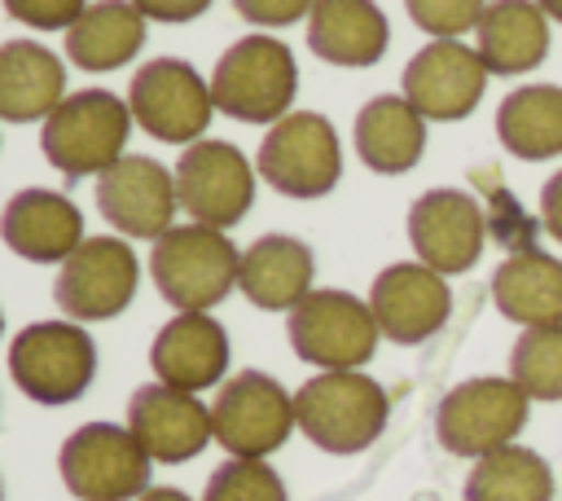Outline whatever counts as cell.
<instances>
[{
	"mask_svg": "<svg viewBox=\"0 0 562 501\" xmlns=\"http://www.w3.org/2000/svg\"><path fill=\"white\" fill-rule=\"evenodd\" d=\"M540 224L553 242H562V171H553L540 185Z\"/></svg>",
	"mask_w": 562,
	"mask_h": 501,
	"instance_id": "d590c367",
	"label": "cell"
},
{
	"mask_svg": "<svg viewBox=\"0 0 562 501\" xmlns=\"http://www.w3.org/2000/svg\"><path fill=\"white\" fill-rule=\"evenodd\" d=\"M97 211L114 233L158 242L180 211L176 171H167L158 158L123 154L114 167L97 176Z\"/></svg>",
	"mask_w": 562,
	"mask_h": 501,
	"instance_id": "5bb4252c",
	"label": "cell"
},
{
	"mask_svg": "<svg viewBox=\"0 0 562 501\" xmlns=\"http://www.w3.org/2000/svg\"><path fill=\"white\" fill-rule=\"evenodd\" d=\"M66 97V66L53 48L35 40L0 44V119L35 123L48 119Z\"/></svg>",
	"mask_w": 562,
	"mask_h": 501,
	"instance_id": "603a6c76",
	"label": "cell"
},
{
	"mask_svg": "<svg viewBox=\"0 0 562 501\" xmlns=\"http://www.w3.org/2000/svg\"><path fill=\"white\" fill-rule=\"evenodd\" d=\"M136 501H193V497L180 492V488H149V492H140Z\"/></svg>",
	"mask_w": 562,
	"mask_h": 501,
	"instance_id": "8d00e7d4",
	"label": "cell"
},
{
	"mask_svg": "<svg viewBox=\"0 0 562 501\" xmlns=\"http://www.w3.org/2000/svg\"><path fill=\"white\" fill-rule=\"evenodd\" d=\"M496 136L514 158L544 163L562 154V88L522 84L496 105Z\"/></svg>",
	"mask_w": 562,
	"mask_h": 501,
	"instance_id": "83f0119b",
	"label": "cell"
},
{
	"mask_svg": "<svg viewBox=\"0 0 562 501\" xmlns=\"http://www.w3.org/2000/svg\"><path fill=\"white\" fill-rule=\"evenodd\" d=\"M294 426V396L272 374L241 369L237 378L220 382V396L211 404V431L215 444H224L233 457H268L290 439Z\"/></svg>",
	"mask_w": 562,
	"mask_h": 501,
	"instance_id": "8fae6325",
	"label": "cell"
},
{
	"mask_svg": "<svg viewBox=\"0 0 562 501\" xmlns=\"http://www.w3.org/2000/svg\"><path fill=\"white\" fill-rule=\"evenodd\" d=\"M127 132H132V110L123 97L105 88H79L61 97V105L44 119L40 149L66 180H79L114 167L123 158Z\"/></svg>",
	"mask_w": 562,
	"mask_h": 501,
	"instance_id": "277c9868",
	"label": "cell"
},
{
	"mask_svg": "<svg viewBox=\"0 0 562 501\" xmlns=\"http://www.w3.org/2000/svg\"><path fill=\"white\" fill-rule=\"evenodd\" d=\"M487 75L492 70L483 66L479 48L461 40H430L404 66V97L422 119L457 123L483 101Z\"/></svg>",
	"mask_w": 562,
	"mask_h": 501,
	"instance_id": "2e32d148",
	"label": "cell"
},
{
	"mask_svg": "<svg viewBox=\"0 0 562 501\" xmlns=\"http://www.w3.org/2000/svg\"><path fill=\"white\" fill-rule=\"evenodd\" d=\"M202 501H285V483L263 457H228L211 470Z\"/></svg>",
	"mask_w": 562,
	"mask_h": 501,
	"instance_id": "4dcf8cb0",
	"label": "cell"
},
{
	"mask_svg": "<svg viewBox=\"0 0 562 501\" xmlns=\"http://www.w3.org/2000/svg\"><path fill=\"white\" fill-rule=\"evenodd\" d=\"M531 396L514 378H465L435 409V439L452 457H487L518 439Z\"/></svg>",
	"mask_w": 562,
	"mask_h": 501,
	"instance_id": "8992f818",
	"label": "cell"
},
{
	"mask_svg": "<svg viewBox=\"0 0 562 501\" xmlns=\"http://www.w3.org/2000/svg\"><path fill=\"white\" fill-rule=\"evenodd\" d=\"M4 13L31 31H70L88 0H0Z\"/></svg>",
	"mask_w": 562,
	"mask_h": 501,
	"instance_id": "d6a6232c",
	"label": "cell"
},
{
	"mask_svg": "<svg viewBox=\"0 0 562 501\" xmlns=\"http://www.w3.org/2000/svg\"><path fill=\"white\" fill-rule=\"evenodd\" d=\"M408 242L426 268L443 277L470 272L487 246L483 202L465 189H426L408 207Z\"/></svg>",
	"mask_w": 562,
	"mask_h": 501,
	"instance_id": "9a60e30c",
	"label": "cell"
},
{
	"mask_svg": "<svg viewBox=\"0 0 562 501\" xmlns=\"http://www.w3.org/2000/svg\"><path fill=\"white\" fill-rule=\"evenodd\" d=\"M9 374L35 404H70L97 374V343L79 321H35L9 343Z\"/></svg>",
	"mask_w": 562,
	"mask_h": 501,
	"instance_id": "5b68a950",
	"label": "cell"
},
{
	"mask_svg": "<svg viewBox=\"0 0 562 501\" xmlns=\"http://www.w3.org/2000/svg\"><path fill=\"white\" fill-rule=\"evenodd\" d=\"M290 347L299 360L316 369H360L378 352V316L351 290H312L299 308H290Z\"/></svg>",
	"mask_w": 562,
	"mask_h": 501,
	"instance_id": "9c48e42d",
	"label": "cell"
},
{
	"mask_svg": "<svg viewBox=\"0 0 562 501\" xmlns=\"http://www.w3.org/2000/svg\"><path fill=\"white\" fill-rule=\"evenodd\" d=\"M316 0H233V9L250 26H294L312 13Z\"/></svg>",
	"mask_w": 562,
	"mask_h": 501,
	"instance_id": "836d02e7",
	"label": "cell"
},
{
	"mask_svg": "<svg viewBox=\"0 0 562 501\" xmlns=\"http://www.w3.org/2000/svg\"><path fill=\"white\" fill-rule=\"evenodd\" d=\"M465 501H553V470L536 448L505 444L474 461Z\"/></svg>",
	"mask_w": 562,
	"mask_h": 501,
	"instance_id": "f1b7e54d",
	"label": "cell"
},
{
	"mask_svg": "<svg viewBox=\"0 0 562 501\" xmlns=\"http://www.w3.org/2000/svg\"><path fill=\"white\" fill-rule=\"evenodd\" d=\"M255 171L285 198H325L342 176V145L325 114L290 110L268 127Z\"/></svg>",
	"mask_w": 562,
	"mask_h": 501,
	"instance_id": "ba28073f",
	"label": "cell"
},
{
	"mask_svg": "<svg viewBox=\"0 0 562 501\" xmlns=\"http://www.w3.org/2000/svg\"><path fill=\"white\" fill-rule=\"evenodd\" d=\"M0 242L31 264H66L83 242V211L57 189H22L0 211Z\"/></svg>",
	"mask_w": 562,
	"mask_h": 501,
	"instance_id": "d6986e66",
	"label": "cell"
},
{
	"mask_svg": "<svg viewBox=\"0 0 562 501\" xmlns=\"http://www.w3.org/2000/svg\"><path fill=\"white\" fill-rule=\"evenodd\" d=\"M391 417V400L378 378L360 369H321L294 391V422L299 431L334 457L364 453Z\"/></svg>",
	"mask_w": 562,
	"mask_h": 501,
	"instance_id": "6da1fadb",
	"label": "cell"
},
{
	"mask_svg": "<svg viewBox=\"0 0 562 501\" xmlns=\"http://www.w3.org/2000/svg\"><path fill=\"white\" fill-rule=\"evenodd\" d=\"M509 378L531 400H562V325H527L509 352Z\"/></svg>",
	"mask_w": 562,
	"mask_h": 501,
	"instance_id": "f546056e",
	"label": "cell"
},
{
	"mask_svg": "<svg viewBox=\"0 0 562 501\" xmlns=\"http://www.w3.org/2000/svg\"><path fill=\"white\" fill-rule=\"evenodd\" d=\"M492 299L505 321L527 325H562V259L540 246L509 250L492 272Z\"/></svg>",
	"mask_w": 562,
	"mask_h": 501,
	"instance_id": "484cf974",
	"label": "cell"
},
{
	"mask_svg": "<svg viewBox=\"0 0 562 501\" xmlns=\"http://www.w3.org/2000/svg\"><path fill=\"white\" fill-rule=\"evenodd\" d=\"M0 334H4V312H0Z\"/></svg>",
	"mask_w": 562,
	"mask_h": 501,
	"instance_id": "f35d334b",
	"label": "cell"
},
{
	"mask_svg": "<svg viewBox=\"0 0 562 501\" xmlns=\"http://www.w3.org/2000/svg\"><path fill=\"white\" fill-rule=\"evenodd\" d=\"M149 365L158 382L180 391H206L228 369V334L211 312H176L149 347Z\"/></svg>",
	"mask_w": 562,
	"mask_h": 501,
	"instance_id": "ffe728a7",
	"label": "cell"
},
{
	"mask_svg": "<svg viewBox=\"0 0 562 501\" xmlns=\"http://www.w3.org/2000/svg\"><path fill=\"white\" fill-rule=\"evenodd\" d=\"M408 18L417 31H426L430 40H457L461 31H474L487 0H404Z\"/></svg>",
	"mask_w": 562,
	"mask_h": 501,
	"instance_id": "1f68e13d",
	"label": "cell"
},
{
	"mask_svg": "<svg viewBox=\"0 0 562 501\" xmlns=\"http://www.w3.org/2000/svg\"><path fill=\"white\" fill-rule=\"evenodd\" d=\"M0 501H4V483H0Z\"/></svg>",
	"mask_w": 562,
	"mask_h": 501,
	"instance_id": "ab89813d",
	"label": "cell"
},
{
	"mask_svg": "<svg viewBox=\"0 0 562 501\" xmlns=\"http://www.w3.org/2000/svg\"><path fill=\"white\" fill-rule=\"evenodd\" d=\"M356 154L378 176H404L426 154V119L408 105V97H373L356 114Z\"/></svg>",
	"mask_w": 562,
	"mask_h": 501,
	"instance_id": "cb8c5ba5",
	"label": "cell"
},
{
	"mask_svg": "<svg viewBox=\"0 0 562 501\" xmlns=\"http://www.w3.org/2000/svg\"><path fill=\"white\" fill-rule=\"evenodd\" d=\"M312 277H316V255L307 242L290 233H263L241 250L237 290L263 312H290L312 294Z\"/></svg>",
	"mask_w": 562,
	"mask_h": 501,
	"instance_id": "44dd1931",
	"label": "cell"
},
{
	"mask_svg": "<svg viewBox=\"0 0 562 501\" xmlns=\"http://www.w3.org/2000/svg\"><path fill=\"white\" fill-rule=\"evenodd\" d=\"M369 308L378 316V330L391 343L413 347V343H426L430 334H439L448 325L452 290H448L443 272L426 268L422 259H413V264H386L373 277Z\"/></svg>",
	"mask_w": 562,
	"mask_h": 501,
	"instance_id": "e0dca14e",
	"label": "cell"
},
{
	"mask_svg": "<svg viewBox=\"0 0 562 501\" xmlns=\"http://www.w3.org/2000/svg\"><path fill=\"white\" fill-rule=\"evenodd\" d=\"M386 44L391 22L373 0H316L307 13V48L329 66H378Z\"/></svg>",
	"mask_w": 562,
	"mask_h": 501,
	"instance_id": "7402d4cb",
	"label": "cell"
},
{
	"mask_svg": "<svg viewBox=\"0 0 562 501\" xmlns=\"http://www.w3.org/2000/svg\"><path fill=\"white\" fill-rule=\"evenodd\" d=\"M145 48V13L132 0H97L66 31V57L79 70H119Z\"/></svg>",
	"mask_w": 562,
	"mask_h": 501,
	"instance_id": "4316f807",
	"label": "cell"
},
{
	"mask_svg": "<svg viewBox=\"0 0 562 501\" xmlns=\"http://www.w3.org/2000/svg\"><path fill=\"white\" fill-rule=\"evenodd\" d=\"M127 110L145 136L167 145H193L211 127L215 97L211 84L184 57H154L132 75Z\"/></svg>",
	"mask_w": 562,
	"mask_h": 501,
	"instance_id": "30bf717a",
	"label": "cell"
},
{
	"mask_svg": "<svg viewBox=\"0 0 562 501\" xmlns=\"http://www.w3.org/2000/svg\"><path fill=\"white\" fill-rule=\"evenodd\" d=\"M474 35L492 75H527L549 57V18L536 0H487Z\"/></svg>",
	"mask_w": 562,
	"mask_h": 501,
	"instance_id": "d4e9b609",
	"label": "cell"
},
{
	"mask_svg": "<svg viewBox=\"0 0 562 501\" xmlns=\"http://www.w3.org/2000/svg\"><path fill=\"white\" fill-rule=\"evenodd\" d=\"M299 92V66L285 40L277 35H241L228 44L211 70V97L215 110H224L237 123H277L290 114V101Z\"/></svg>",
	"mask_w": 562,
	"mask_h": 501,
	"instance_id": "3957f363",
	"label": "cell"
},
{
	"mask_svg": "<svg viewBox=\"0 0 562 501\" xmlns=\"http://www.w3.org/2000/svg\"><path fill=\"white\" fill-rule=\"evenodd\" d=\"M241 250L211 224H171L149 250V277L176 312H211L237 286Z\"/></svg>",
	"mask_w": 562,
	"mask_h": 501,
	"instance_id": "7a4b0ae2",
	"label": "cell"
},
{
	"mask_svg": "<svg viewBox=\"0 0 562 501\" xmlns=\"http://www.w3.org/2000/svg\"><path fill=\"white\" fill-rule=\"evenodd\" d=\"M136 286L140 264L123 237H83L79 250L57 264L53 299L66 321H110L136 299Z\"/></svg>",
	"mask_w": 562,
	"mask_h": 501,
	"instance_id": "4fadbf2b",
	"label": "cell"
},
{
	"mask_svg": "<svg viewBox=\"0 0 562 501\" xmlns=\"http://www.w3.org/2000/svg\"><path fill=\"white\" fill-rule=\"evenodd\" d=\"M255 163L233 141H193L176 163L180 211H189L193 224L233 229L255 207Z\"/></svg>",
	"mask_w": 562,
	"mask_h": 501,
	"instance_id": "7c38bea8",
	"label": "cell"
},
{
	"mask_svg": "<svg viewBox=\"0 0 562 501\" xmlns=\"http://www.w3.org/2000/svg\"><path fill=\"white\" fill-rule=\"evenodd\" d=\"M127 431L140 439V448L154 461H189L198 457L215 431H211V409L180 387L167 382H145L127 400Z\"/></svg>",
	"mask_w": 562,
	"mask_h": 501,
	"instance_id": "ac0fdd59",
	"label": "cell"
},
{
	"mask_svg": "<svg viewBox=\"0 0 562 501\" xmlns=\"http://www.w3.org/2000/svg\"><path fill=\"white\" fill-rule=\"evenodd\" d=\"M540 9H544V18H553V22H562V0H536Z\"/></svg>",
	"mask_w": 562,
	"mask_h": 501,
	"instance_id": "74e56055",
	"label": "cell"
},
{
	"mask_svg": "<svg viewBox=\"0 0 562 501\" xmlns=\"http://www.w3.org/2000/svg\"><path fill=\"white\" fill-rule=\"evenodd\" d=\"M149 461L140 439L114 422H83L57 453L61 483L79 501H136L149 492Z\"/></svg>",
	"mask_w": 562,
	"mask_h": 501,
	"instance_id": "52a82bcc",
	"label": "cell"
},
{
	"mask_svg": "<svg viewBox=\"0 0 562 501\" xmlns=\"http://www.w3.org/2000/svg\"><path fill=\"white\" fill-rule=\"evenodd\" d=\"M145 22H193L211 9V0H132Z\"/></svg>",
	"mask_w": 562,
	"mask_h": 501,
	"instance_id": "e575fe53",
	"label": "cell"
}]
</instances>
